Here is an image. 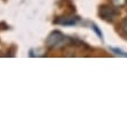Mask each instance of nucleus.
<instances>
[{
	"label": "nucleus",
	"mask_w": 127,
	"mask_h": 126,
	"mask_svg": "<svg viewBox=\"0 0 127 126\" xmlns=\"http://www.w3.org/2000/svg\"><path fill=\"white\" fill-rule=\"evenodd\" d=\"M120 30L123 31V34H125L127 36V17H125L124 20H121L120 22Z\"/></svg>",
	"instance_id": "obj_4"
},
{
	"label": "nucleus",
	"mask_w": 127,
	"mask_h": 126,
	"mask_svg": "<svg viewBox=\"0 0 127 126\" xmlns=\"http://www.w3.org/2000/svg\"><path fill=\"white\" fill-rule=\"evenodd\" d=\"M111 2H112V5H113L114 7H123V6H125L127 3V0H111Z\"/></svg>",
	"instance_id": "obj_3"
},
{
	"label": "nucleus",
	"mask_w": 127,
	"mask_h": 126,
	"mask_svg": "<svg viewBox=\"0 0 127 126\" xmlns=\"http://www.w3.org/2000/svg\"><path fill=\"white\" fill-rule=\"evenodd\" d=\"M112 51L116 53H118V56H124V57H127V53H124L121 50H119V49H112Z\"/></svg>",
	"instance_id": "obj_5"
},
{
	"label": "nucleus",
	"mask_w": 127,
	"mask_h": 126,
	"mask_svg": "<svg viewBox=\"0 0 127 126\" xmlns=\"http://www.w3.org/2000/svg\"><path fill=\"white\" fill-rule=\"evenodd\" d=\"M99 16L105 21L112 22L118 16L117 7L110 6V5H103L99 7Z\"/></svg>",
	"instance_id": "obj_2"
},
{
	"label": "nucleus",
	"mask_w": 127,
	"mask_h": 126,
	"mask_svg": "<svg viewBox=\"0 0 127 126\" xmlns=\"http://www.w3.org/2000/svg\"><path fill=\"white\" fill-rule=\"evenodd\" d=\"M68 41L69 40L64 34H61L60 31H53V33L50 34V36L47 37L46 45L51 49H58V47L66 45Z\"/></svg>",
	"instance_id": "obj_1"
}]
</instances>
